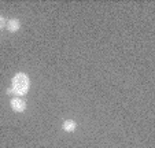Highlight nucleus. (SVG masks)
Instances as JSON below:
<instances>
[{"instance_id": "obj_1", "label": "nucleus", "mask_w": 155, "mask_h": 148, "mask_svg": "<svg viewBox=\"0 0 155 148\" xmlns=\"http://www.w3.org/2000/svg\"><path fill=\"white\" fill-rule=\"evenodd\" d=\"M11 88L14 89V93L19 96H25L28 92H29L30 88V80L28 77L26 73H17L11 80Z\"/></svg>"}, {"instance_id": "obj_2", "label": "nucleus", "mask_w": 155, "mask_h": 148, "mask_svg": "<svg viewBox=\"0 0 155 148\" xmlns=\"http://www.w3.org/2000/svg\"><path fill=\"white\" fill-rule=\"evenodd\" d=\"M10 106H11L12 111H15V113H25L26 111V102L25 100H22L21 97H14L10 100Z\"/></svg>"}, {"instance_id": "obj_3", "label": "nucleus", "mask_w": 155, "mask_h": 148, "mask_svg": "<svg viewBox=\"0 0 155 148\" xmlns=\"http://www.w3.org/2000/svg\"><path fill=\"white\" fill-rule=\"evenodd\" d=\"M21 26H22V23H21V21L17 19V18H12V19L7 21V23H6V29L8 30L10 33H17L18 30L21 29Z\"/></svg>"}, {"instance_id": "obj_4", "label": "nucleus", "mask_w": 155, "mask_h": 148, "mask_svg": "<svg viewBox=\"0 0 155 148\" xmlns=\"http://www.w3.org/2000/svg\"><path fill=\"white\" fill-rule=\"evenodd\" d=\"M62 129H63L66 133H73L77 129V122L74 119H66V121L62 123Z\"/></svg>"}, {"instance_id": "obj_5", "label": "nucleus", "mask_w": 155, "mask_h": 148, "mask_svg": "<svg viewBox=\"0 0 155 148\" xmlns=\"http://www.w3.org/2000/svg\"><path fill=\"white\" fill-rule=\"evenodd\" d=\"M6 23H7L6 18L0 15V29H3V28H6Z\"/></svg>"}, {"instance_id": "obj_6", "label": "nucleus", "mask_w": 155, "mask_h": 148, "mask_svg": "<svg viewBox=\"0 0 155 148\" xmlns=\"http://www.w3.org/2000/svg\"><path fill=\"white\" fill-rule=\"evenodd\" d=\"M6 93H7V95H12V93H14V89H12V88H11V87H10V88H7Z\"/></svg>"}]
</instances>
